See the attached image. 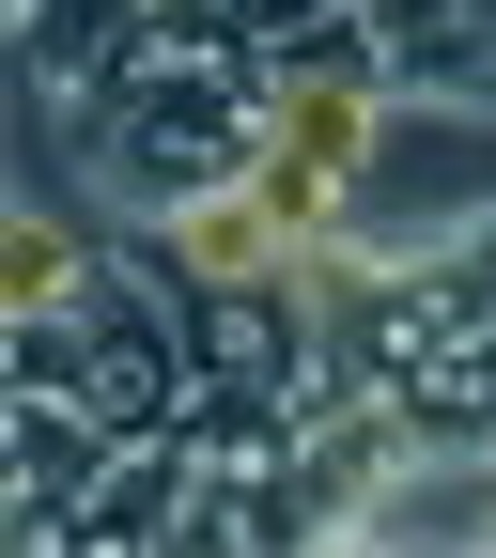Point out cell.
<instances>
[{
  "label": "cell",
  "instance_id": "1",
  "mask_svg": "<svg viewBox=\"0 0 496 558\" xmlns=\"http://www.w3.org/2000/svg\"><path fill=\"white\" fill-rule=\"evenodd\" d=\"M47 140H62V156H78L109 202L171 218V202H202V186L249 171V140H264V78H249V62H202V47H156V62H124L109 94H78Z\"/></svg>",
  "mask_w": 496,
  "mask_h": 558
},
{
  "label": "cell",
  "instance_id": "2",
  "mask_svg": "<svg viewBox=\"0 0 496 558\" xmlns=\"http://www.w3.org/2000/svg\"><path fill=\"white\" fill-rule=\"evenodd\" d=\"M0 388H62V403H94L109 435H186V388H202V357H186V295L156 264H94L62 311H32V326H0Z\"/></svg>",
  "mask_w": 496,
  "mask_h": 558
},
{
  "label": "cell",
  "instance_id": "3",
  "mask_svg": "<svg viewBox=\"0 0 496 558\" xmlns=\"http://www.w3.org/2000/svg\"><path fill=\"white\" fill-rule=\"evenodd\" d=\"M186 497H202V450L186 435H124L94 465V497L62 512V558H186Z\"/></svg>",
  "mask_w": 496,
  "mask_h": 558
},
{
  "label": "cell",
  "instance_id": "4",
  "mask_svg": "<svg viewBox=\"0 0 496 558\" xmlns=\"http://www.w3.org/2000/svg\"><path fill=\"white\" fill-rule=\"evenodd\" d=\"M124 435L94 403H62V388H16V465H0V527H16V558H62V512L94 497V465Z\"/></svg>",
  "mask_w": 496,
  "mask_h": 558
},
{
  "label": "cell",
  "instance_id": "5",
  "mask_svg": "<svg viewBox=\"0 0 496 558\" xmlns=\"http://www.w3.org/2000/svg\"><path fill=\"white\" fill-rule=\"evenodd\" d=\"M373 62H388V94L496 109V0H373Z\"/></svg>",
  "mask_w": 496,
  "mask_h": 558
},
{
  "label": "cell",
  "instance_id": "6",
  "mask_svg": "<svg viewBox=\"0 0 496 558\" xmlns=\"http://www.w3.org/2000/svg\"><path fill=\"white\" fill-rule=\"evenodd\" d=\"M94 264H109V233H94V218H78V202H62V186H32L16 218H0V326H32V311H62V295H78Z\"/></svg>",
  "mask_w": 496,
  "mask_h": 558
}]
</instances>
